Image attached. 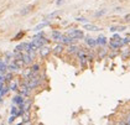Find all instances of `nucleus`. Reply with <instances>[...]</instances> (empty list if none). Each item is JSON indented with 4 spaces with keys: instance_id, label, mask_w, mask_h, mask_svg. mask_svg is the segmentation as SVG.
<instances>
[{
    "instance_id": "1",
    "label": "nucleus",
    "mask_w": 130,
    "mask_h": 125,
    "mask_svg": "<svg viewBox=\"0 0 130 125\" xmlns=\"http://www.w3.org/2000/svg\"><path fill=\"white\" fill-rule=\"evenodd\" d=\"M67 35L68 36H71L73 37V39L76 40H82L83 37H84V34H83V31H81V30H68L67 31Z\"/></svg>"
},
{
    "instance_id": "2",
    "label": "nucleus",
    "mask_w": 130,
    "mask_h": 125,
    "mask_svg": "<svg viewBox=\"0 0 130 125\" xmlns=\"http://www.w3.org/2000/svg\"><path fill=\"white\" fill-rule=\"evenodd\" d=\"M109 45L112 48H114V50H118V48H120L124 43H123V40H121V37H119V39H112L110 42H109Z\"/></svg>"
},
{
    "instance_id": "3",
    "label": "nucleus",
    "mask_w": 130,
    "mask_h": 125,
    "mask_svg": "<svg viewBox=\"0 0 130 125\" xmlns=\"http://www.w3.org/2000/svg\"><path fill=\"white\" fill-rule=\"evenodd\" d=\"M53 53H55V55H62V52L64 51V46H63V43L62 42H58L57 45L53 47Z\"/></svg>"
},
{
    "instance_id": "4",
    "label": "nucleus",
    "mask_w": 130,
    "mask_h": 125,
    "mask_svg": "<svg viewBox=\"0 0 130 125\" xmlns=\"http://www.w3.org/2000/svg\"><path fill=\"white\" fill-rule=\"evenodd\" d=\"M51 53V50H50V47H47V46H41L40 47V55H41V57L42 58H45V57H47L48 55Z\"/></svg>"
},
{
    "instance_id": "5",
    "label": "nucleus",
    "mask_w": 130,
    "mask_h": 125,
    "mask_svg": "<svg viewBox=\"0 0 130 125\" xmlns=\"http://www.w3.org/2000/svg\"><path fill=\"white\" fill-rule=\"evenodd\" d=\"M52 39L55 40L56 42H62L63 35L61 34V32H58V31H53V32H52Z\"/></svg>"
},
{
    "instance_id": "6",
    "label": "nucleus",
    "mask_w": 130,
    "mask_h": 125,
    "mask_svg": "<svg viewBox=\"0 0 130 125\" xmlns=\"http://www.w3.org/2000/svg\"><path fill=\"white\" fill-rule=\"evenodd\" d=\"M67 53L68 55H74V53H77V51H78V47L74 45V43H72V45H69L68 47H67Z\"/></svg>"
},
{
    "instance_id": "7",
    "label": "nucleus",
    "mask_w": 130,
    "mask_h": 125,
    "mask_svg": "<svg viewBox=\"0 0 130 125\" xmlns=\"http://www.w3.org/2000/svg\"><path fill=\"white\" fill-rule=\"evenodd\" d=\"M19 82L18 80H10V84H9V90H18L19 89Z\"/></svg>"
},
{
    "instance_id": "8",
    "label": "nucleus",
    "mask_w": 130,
    "mask_h": 125,
    "mask_svg": "<svg viewBox=\"0 0 130 125\" xmlns=\"http://www.w3.org/2000/svg\"><path fill=\"white\" fill-rule=\"evenodd\" d=\"M22 123L24 124L30 123V110H26V112L22 113Z\"/></svg>"
},
{
    "instance_id": "9",
    "label": "nucleus",
    "mask_w": 130,
    "mask_h": 125,
    "mask_svg": "<svg viewBox=\"0 0 130 125\" xmlns=\"http://www.w3.org/2000/svg\"><path fill=\"white\" fill-rule=\"evenodd\" d=\"M24 100H25V98H24L22 95H16V97L14 98V99H13L14 104H18V105L22 104V103H24Z\"/></svg>"
},
{
    "instance_id": "10",
    "label": "nucleus",
    "mask_w": 130,
    "mask_h": 125,
    "mask_svg": "<svg viewBox=\"0 0 130 125\" xmlns=\"http://www.w3.org/2000/svg\"><path fill=\"white\" fill-rule=\"evenodd\" d=\"M85 43L88 45L89 47H94L97 46V41L94 39H92V37H85Z\"/></svg>"
},
{
    "instance_id": "11",
    "label": "nucleus",
    "mask_w": 130,
    "mask_h": 125,
    "mask_svg": "<svg viewBox=\"0 0 130 125\" xmlns=\"http://www.w3.org/2000/svg\"><path fill=\"white\" fill-rule=\"evenodd\" d=\"M83 29L84 30H89V31H99L100 30L99 27H97V26H94V25H90V24H85L83 26Z\"/></svg>"
},
{
    "instance_id": "12",
    "label": "nucleus",
    "mask_w": 130,
    "mask_h": 125,
    "mask_svg": "<svg viewBox=\"0 0 130 125\" xmlns=\"http://www.w3.org/2000/svg\"><path fill=\"white\" fill-rule=\"evenodd\" d=\"M95 41H97V45H98V46H104V45H107V39H105L104 36L98 37Z\"/></svg>"
},
{
    "instance_id": "13",
    "label": "nucleus",
    "mask_w": 130,
    "mask_h": 125,
    "mask_svg": "<svg viewBox=\"0 0 130 125\" xmlns=\"http://www.w3.org/2000/svg\"><path fill=\"white\" fill-rule=\"evenodd\" d=\"M40 69H41V66H40L39 63H34V64H32V67H31V71L34 73H36V74H39Z\"/></svg>"
},
{
    "instance_id": "14",
    "label": "nucleus",
    "mask_w": 130,
    "mask_h": 125,
    "mask_svg": "<svg viewBox=\"0 0 130 125\" xmlns=\"http://www.w3.org/2000/svg\"><path fill=\"white\" fill-rule=\"evenodd\" d=\"M32 9H34V5H29V6H26L25 9H22V10H21V15H26V14H29L30 13V10H32Z\"/></svg>"
},
{
    "instance_id": "15",
    "label": "nucleus",
    "mask_w": 130,
    "mask_h": 125,
    "mask_svg": "<svg viewBox=\"0 0 130 125\" xmlns=\"http://www.w3.org/2000/svg\"><path fill=\"white\" fill-rule=\"evenodd\" d=\"M125 30V26H112L110 31L112 32H115V31H124Z\"/></svg>"
},
{
    "instance_id": "16",
    "label": "nucleus",
    "mask_w": 130,
    "mask_h": 125,
    "mask_svg": "<svg viewBox=\"0 0 130 125\" xmlns=\"http://www.w3.org/2000/svg\"><path fill=\"white\" fill-rule=\"evenodd\" d=\"M107 53H108V51L105 50V48H102V50H99V52H98V57L99 58H104L107 56Z\"/></svg>"
},
{
    "instance_id": "17",
    "label": "nucleus",
    "mask_w": 130,
    "mask_h": 125,
    "mask_svg": "<svg viewBox=\"0 0 130 125\" xmlns=\"http://www.w3.org/2000/svg\"><path fill=\"white\" fill-rule=\"evenodd\" d=\"M48 24H50V22H48V21H47V22H43V24H40V25H37L36 27H35V31H39V30L43 29V27H45V26H47Z\"/></svg>"
},
{
    "instance_id": "18",
    "label": "nucleus",
    "mask_w": 130,
    "mask_h": 125,
    "mask_svg": "<svg viewBox=\"0 0 130 125\" xmlns=\"http://www.w3.org/2000/svg\"><path fill=\"white\" fill-rule=\"evenodd\" d=\"M76 20H77V21H79V22H87V21H88V20H87L85 18H77Z\"/></svg>"
},
{
    "instance_id": "19",
    "label": "nucleus",
    "mask_w": 130,
    "mask_h": 125,
    "mask_svg": "<svg viewBox=\"0 0 130 125\" xmlns=\"http://www.w3.org/2000/svg\"><path fill=\"white\" fill-rule=\"evenodd\" d=\"M104 14H105V10H100L99 13H97V14H95V16H97V18H99V16L104 15Z\"/></svg>"
},
{
    "instance_id": "20",
    "label": "nucleus",
    "mask_w": 130,
    "mask_h": 125,
    "mask_svg": "<svg viewBox=\"0 0 130 125\" xmlns=\"http://www.w3.org/2000/svg\"><path fill=\"white\" fill-rule=\"evenodd\" d=\"M128 55H129V50H124V53H123V57L125 58V57H126Z\"/></svg>"
},
{
    "instance_id": "21",
    "label": "nucleus",
    "mask_w": 130,
    "mask_h": 125,
    "mask_svg": "<svg viewBox=\"0 0 130 125\" xmlns=\"http://www.w3.org/2000/svg\"><path fill=\"white\" fill-rule=\"evenodd\" d=\"M21 36H24V32H20V34H19L18 36H16V37H15V40H19V39H20V37H21Z\"/></svg>"
},
{
    "instance_id": "22",
    "label": "nucleus",
    "mask_w": 130,
    "mask_h": 125,
    "mask_svg": "<svg viewBox=\"0 0 130 125\" xmlns=\"http://www.w3.org/2000/svg\"><path fill=\"white\" fill-rule=\"evenodd\" d=\"M56 15H57V11L53 13V14H50V15H48V18H53V16H56Z\"/></svg>"
},
{
    "instance_id": "23",
    "label": "nucleus",
    "mask_w": 130,
    "mask_h": 125,
    "mask_svg": "<svg viewBox=\"0 0 130 125\" xmlns=\"http://www.w3.org/2000/svg\"><path fill=\"white\" fill-rule=\"evenodd\" d=\"M119 37H120V36H119L118 34H115V35H113V37H112V39H119Z\"/></svg>"
},
{
    "instance_id": "24",
    "label": "nucleus",
    "mask_w": 130,
    "mask_h": 125,
    "mask_svg": "<svg viewBox=\"0 0 130 125\" xmlns=\"http://www.w3.org/2000/svg\"><path fill=\"white\" fill-rule=\"evenodd\" d=\"M63 4V0H57V5H61Z\"/></svg>"
},
{
    "instance_id": "25",
    "label": "nucleus",
    "mask_w": 130,
    "mask_h": 125,
    "mask_svg": "<svg viewBox=\"0 0 130 125\" xmlns=\"http://www.w3.org/2000/svg\"><path fill=\"white\" fill-rule=\"evenodd\" d=\"M125 20H128V21H130V14L125 16Z\"/></svg>"
},
{
    "instance_id": "26",
    "label": "nucleus",
    "mask_w": 130,
    "mask_h": 125,
    "mask_svg": "<svg viewBox=\"0 0 130 125\" xmlns=\"http://www.w3.org/2000/svg\"><path fill=\"white\" fill-rule=\"evenodd\" d=\"M126 124H129V125H130V119H129V121H126Z\"/></svg>"
}]
</instances>
